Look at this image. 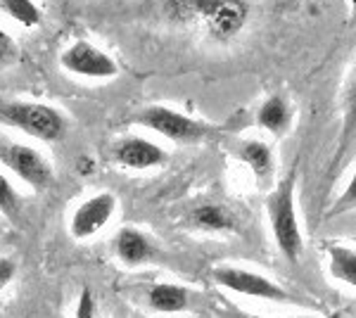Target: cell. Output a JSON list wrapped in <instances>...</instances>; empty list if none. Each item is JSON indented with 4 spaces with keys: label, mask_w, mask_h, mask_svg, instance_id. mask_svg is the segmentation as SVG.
I'll use <instances>...</instances> for the list:
<instances>
[{
    "label": "cell",
    "mask_w": 356,
    "mask_h": 318,
    "mask_svg": "<svg viewBox=\"0 0 356 318\" xmlns=\"http://www.w3.org/2000/svg\"><path fill=\"white\" fill-rule=\"evenodd\" d=\"M295 190H297V166L290 169L288 176L275 186V190L266 198V216L271 225L273 240L280 254L290 264H297L304 252V238L300 228L295 207Z\"/></svg>",
    "instance_id": "cell-1"
},
{
    "label": "cell",
    "mask_w": 356,
    "mask_h": 318,
    "mask_svg": "<svg viewBox=\"0 0 356 318\" xmlns=\"http://www.w3.org/2000/svg\"><path fill=\"white\" fill-rule=\"evenodd\" d=\"M0 124L22 131L24 136L43 143H57L67 136L69 119L57 107L38 100L0 102Z\"/></svg>",
    "instance_id": "cell-2"
},
{
    "label": "cell",
    "mask_w": 356,
    "mask_h": 318,
    "mask_svg": "<svg viewBox=\"0 0 356 318\" xmlns=\"http://www.w3.org/2000/svg\"><path fill=\"white\" fill-rule=\"evenodd\" d=\"M0 166L33 193H45L55 183V169L38 148L17 143L0 133Z\"/></svg>",
    "instance_id": "cell-3"
},
{
    "label": "cell",
    "mask_w": 356,
    "mask_h": 318,
    "mask_svg": "<svg viewBox=\"0 0 356 318\" xmlns=\"http://www.w3.org/2000/svg\"><path fill=\"white\" fill-rule=\"evenodd\" d=\"M136 124L143 129H150L157 136L171 143H200L211 136L214 129L204 121H197L183 112H176L164 105H150L136 117Z\"/></svg>",
    "instance_id": "cell-4"
},
{
    "label": "cell",
    "mask_w": 356,
    "mask_h": 318,
    "mask_svg": "<svg viewBox=\"0 0 356 318\" xmlns=\"http://www.w3.org/2000/svg\"><path fill=\"white\" fill-rule=\"evenodd\" d=\"M211 278L223 290L243 294V297L264 299V302H280V304L295 302V297L288 290H283L278 283L268 280L266 276L257 273V271L243 269V266H216L211 271Z\"/></svg>",
    "instance_id": "cell-5"
},
{
    "label": "cell",
    "mask_w": 356,
    "mask_h": 318,
    "mask_svg": "<svg viewBox=\"0 0 356 318\" xmlns=\"http://www.w3.org/2000/svg\"><path fill=\"white\" fill-rule=\"evenodd\" d=\"M60 65L72 77L86 81H110L119 77L117 60L90 40H74L60 55Z\"/></svg>",
    "instance_id": "cell-6"
},
{
    "label": "cell",
    "mask_w": 356,
    "mask_h": 318,
    "mask_svg": "<svg viewBox=\"0 0 356 318\" xmlns=\"http://www.w3.org/2000/svg\"><path fill=\"white\" fill-rule=\"evenodd\" d=\"M117 207L119 202L114 198V193H107V190L79 202L74 212L69 214V235L74 240H90L100 235L117 214Z\"/></svg>",
    "instance_id": "cell-7"
},
{
    "label": "cell",
    "mask_w": 356,
    "mask_h": 318,
    "mask_svg": "<svg viewBox=\"0 0 356 318\" xmlns=\"http://www.w3.org/2000/svg\"><path fill=\"white\" fill-rule=\"evenodd\" d=\"M193 10L204 19L207 31L214 40L226 43L233 40L247 24L250 5L233 3V0H216V3H193Z\"/></svg>",
    "instance_id": "cell-8"
},
{
    "label": "cell",
    "mask_w": 356,
    "mask_h": 318,
    "mask_svg": "<svg viewBox=\"0 0 356 318\" xmlns=\"http://www.w3.org/2000/svg\"><path fill=\"white\" fill-rule=\"evenodd\" d=\"M112 159L129 171H147L164 166L169 161V154L162 145L143 136H124L114 143Z\"/></svg>",
    "instance_id": "cell-9"
},
{
    "label": "cell",
    "mask_w": 356,
    "mask_h": 318,
    "mask_svg": "<svg viewBox=\"0 0 356 318\" xmlns=\"http://www.w3.org/2000/svg\"><path fill=\"white\" fill-rule=\"evenodd\" d=\"M112 252L126 269H138V266L150 264L159 257V250L150 235L145 230L136 228V225H124V228L117 230Z\"/></svg>",
    "instance_id": "cell-10"
},
{
    "label": "cell",
    "mask_w": 356,
    "mask_h": 318,
    "mask_svg": "<svg viewBox=\"0 0 356 318\" xmlns=\"http://www.w3.org/2000/svg\"><path fill=\"white\" fill-rule=\"evenodd\" d=\"M145 304L154 314H181L191 306V290L178 283H154L145 294Z\"/></svg>",
    "instance_id": "cell-11"
},
{
    "label": "cell",
    "mask_w": 356,
    "mask_h": 318,
    "mask_svg": "<svg viewBox=\"0 0 356 318\" xmlns=\"http://www.w3.org/2000/svg\"><path fill=\"white\" fill-rule=\"evenodd\" d=\"M238 159L254 173L257 181L266 183L271 181L273 171H275V159H273V150L268 143L264 141H243L238 145Z\"/></svg>",
    "instance_id": "cell-12"
},
{
    "label": "cell",
    "mask_w": 356,
    "mask_h": 318,
    "mask_svg": "<svg viewBox=\"0 0 356 318\" xmlns=\"http://www.w3.org/2000/svg\"><path fill=\"white\" fill-rule=\"evenodd\" d=\"M356 138V69L349 77V84L344 88V100H342V129H340V143H337V150L332 154L330 161V173L335 171V166H340L342 157L347 154L349 145Z\"/></svg>",
    "instance_id": "cell-13"
},
{
    "label": "cell",
    "mask_w": 356,
    "mask_h": 318,
    "mask_svg": "<svg viewBox=\"0 0 356 318\" xmlns=\"http://www.w3.org/2000/svg\"><path fill=\"white\" fill-rule=\"evenodd\" d=\"M257 124L271 136L280 138L290 131L292 126V107L283 95H271L261 102L257 109Z\"/></svg>",
    "instance_id": "cell-14"
},
{
    "label": "cell",
    "mask_w": 356,
    "mask_h": 318,
    "mask_svg": "<svg viewBox=\"0 0 356 318\" xmlns=\"http://www.w3.org/2000/svg\"><path fill=\"white\" fill-rule=\"evenodd\" d=\"M193 228L204 233H231L235 230V216L221 205H200L191 212Z\"/></svg>",
    "instance_id": "cell-15"
},
{
    "label": "cell",
    "mask_w": 356,
    "mask_h": 318,
    "mask_svg": "<svg viewBox=\"0 0 356 318\" xmlns=\"http://www.w3.org/2000/svg\"><path fill=\"white\" fill-rule=\"evenodd\" d=\"M325 254H328V273L356 290V250L340 242H330L325 245Z\"/></svg>",
    "instance_id": "cell-16"
},
{
    "label": "cell",
    "mask_w": 356,
    "mask_h": 318,
    "mask_svg": "<svg viewBox=\"0 0 356 318\" xmlns=\"http://www.w3.org/2000/svg\"><path fill=\"white\" fill-rule=\"evenodd\" d=\"M0 13L24 29H36L43 22L41 8L31 0H0Z\"/></svg>",
    "instance_id": "cell-17"
},
{
    "label": "cell",
    "mask_w": 356,
    "mask_h": 318,
    "mask_svg": "<svg viewBox=\"0 0 356 318\" xmlns=\"http://www.w3.org/2000/svg\"><path fill=\"white\" fill-rule=\"evenodd\" d=\"M22 209H24V198L17 190L13 178L0 169V216L8 218L10 223H17L22 216Z\"/></svg>",
    "instance_id": "cell-18"
},
{
    "label": "cell",
    "mask_w": 356,
    "mask_h": 318,
    "mask_svg": "<svg viewBox=\"0 0 356 318\" xmlns=\"http://www.w3.org/2000/svg\"><path fill=\"white\" fill-rule=\"evenodd\" d=\"M352 209H356V169H354L352 181L347 183V188L342 190V195H340V198H337V202L330 207L328 218H332V216H340V214H344V212H352Z\"/></svg>",
    "instance_id": "cell-19"
},
{
    "label": "cell",
    "mask_w": 356,
    "mask_h": 318,
    "mask_svg": "<svg viewBox=\"0 0 356 318\" xmlns=\"http://www.w3.org/2000/svg\"><path fill=\"white\" fill-rule=\"evenodd\" d=\"M15 60H17V40L13 38V33L8 29L0 26V69L13 67Z\"/></svg>",
    "instance_id": "cell-20"
},
{
    "label": "cell",
    "mask_w": 356,
    "mask_h": 318,
    "mask_svg": "<svg viewBox=\"0 0 356 318\" xmlns=\"http://www.w3.org/2000/svg\"><path fill=\"white\" fill-rule=\"evenodd\" d=\"M74 318H97V302L90 287H83L76 299V309H74Z\"/></svg>",
    "instance_id": "cell-21"
},
{
    "label": "cell",
    "mask_w": 356,
    "mask_h": 318,
    "mask_svg": "<svg viewBox=\"0 0 356 318\" xmlns=\"http://www.w3.org/2000/svg\"><path fill=\"white\" fill-rule=\"evenodd\" d=\"M17 276V262L13 257H0V294L13 285Z\"/></svg>",
    "instance_id": "cell-22"
},
{
    "label": "cell",
    "mask_w": 356,
    "mask_h": 318,
    "mask_svg": "<svg viewBox=\"0 0 356 318\" xmlns=\"http://www.w3.org/2000/svg\"><path fill=\"white\" fill-rule=\"evenodd\" d=\"M290 318H312V316H290Z\"/></svg>",
    "instance_id": "cell-23"
}]
</instances>
